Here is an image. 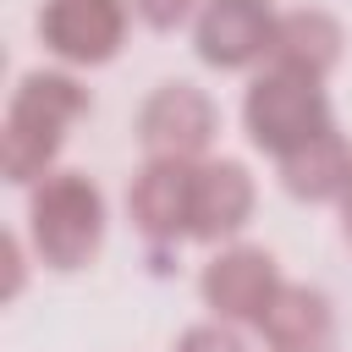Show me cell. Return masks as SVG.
<instances>
[{
  "label": "cell",
  "instance_id": "6da1fadb",
  "mask_svg": "<svg viewBox=\"0 0 352 352\" xmlns=\"http://www.w3.org/2000/svg\"><path fill=\"white\" fill-rule=\"evenodd\" d=\"M88 88L66 66H33L16 77L0 121V176L11 187H33L55 170L66 132L77 116H88Z\"/></svg>",
  "mask_w": 352,
  "mask_h": 352
},
{
  "label": "cell",
  "instance_id": "7a4b0ae2",
  "mask_svg": "<svg viewBox=\"0 0 352 352\" xmlns=\"http://www.w3.org/2000/svg\"><path fill=\"white\" fill-rule=\"evenodd\" d=\"M104 192L88 170H50L44 182L28 187V248L44 270L77 275L99 258L104 248Z\"/></svg>",
  "mask_w": 352,
  "mask_h": 352
},
{
  "label": "cell",
  "instance_id": "3957f363",
  "mask_svg": "<svg viewBox=\"0 0 352 352\" xmlns=\"http://www.w3.org/2000/svg\"><path fill=\"white\" fill-rule=\"evenodd\" d=\"M336 126L330 116V94L324 82L286 72V66H258L248 94H242V132L258 154L286 160L297 148H308L314 138H324Z\"/></svg>",
  "mask_w": 352,
  "mask_h": 352
},
{
  "label": "cell",
  "instance_id": "277c9868",
  "mask_svg": "<svg viewBox=\"0 0 352 352\" xmlns=\"http://www.w3.org/2000/svg\"><path fill=\"white\" fill-rule=\"evenodd\" d=\"M280 286H286V275H280L275 253L258 242H226L198 270V297L220 324H253L258 330V319L270 314Z\"/></svg>",
  "mask_w": 352,
  "mask_h": 352
},
{
  "label": "cell",
  "instance_id": "5b68a950",
  "mask_svg": "<svg viewBox=\"0 0 352 352\" xmlns=\"http://www.w3.org/2000/svg\"><path fill=\"white\" fill-rule=\"evenodd\" d=\"M214 132H220V110L187 77L148 88V99L138 104V143L148 160H209Z\"/></svg>",
  "mask_w": 352,
  "mask_h": 352
},
{
  "label": "cell",
  "instance_id": "8992f818",
  "mask_svg": "<svg viewBox=\"0 0 352 352\" xmlns=\"http://www.w3.org/2000/svg\"><path fill=\"white\" fill-rule=\"evenodd\" d=\"M132 0H44L38 6V44L72 66H110L126 44Z\"/></svg>",
  "mask_w": 352,
  "mask_h": 352
},
{
  "label": "cell",
  "instance_id": "52a82bcc",
  "mask_svg": "<svg viewBox=\"0 0 352 352\" xmlns=\"http://www.w3.org/2000/svg\"><path fill=\"white\" fill-rule=\"evenodd\" d=\"M275 0H204L192 16V55L209 72H253L275 50Z\"/></svg>",
  "mask_w": 352,
  "mask_h": 352
},
{
  "label": "cell",
  "instance_id": "ba28073f",
  "mask_svg": "<svg viewBox=\"0 0 352 352\" xmlns=\"http://www.w3.org/2000/svg\"><path fill=\"white\" fill-rule=\"evenodd\" d=\"M192 176L198 160H143L126 187V214L148 248H176L192 236Z\"/></svg>",
  "mask_w": 352,
  "mask_h": 352
},
{
  "label": "cell",
  "instance_id": "9c48e42d",
  "mask_svg": "<svg viewBox=\"0 0 352 352\" xmlns=\"http://www.w3.org/2000/svg\"><path fill=\"white\" fill-rule=\"evenodd\" d=\"M253 204H258V182L242 160H198V176H192V236L187 242H209V248H226L248 231L253 220Z\"/></svg>",
  "mask_w": 352,
  "mask_h": 352
},
{
  "label": "cell",
  "instance_id": "30bf717a",
  "mask_svg": "<svg viewBox=\"0 0 352 352\" xmlns=\"http://www.w3.org/2000/svg\"><path fill=\"white\" fill-rule=\"evenodd\" d=\"M346 55V28L336 11L324 6H297V11H280L275 22V50H270V66H286V72H302L314 82H324Z\"/></svg>",
  "mask_w": 352,
  "mask_h": 352
},
{
  "label": "cell",
  "instance_id": "8fae6325",
  "mask_svg": "<svg viewBox=\"0 0 352 352\" xmlns=\"http://www.w3.org/2000/svg\"><path fill=\"white\" fill-rule=\"evenodd\" d=\"M258 336L270 352H324L336 336V308L319 286L286 280L270 302V314L258 319Z\"/></svg>",
  "mask_w": 352,
  "mask_h": 352
},
{
  "label": "cell",
  "instance_id": "7c38bea8",
  "mask_svg": "<svg viewBox=\"0 0 352 352\" xmlns=\"http://www.w3.org/2000/svg\"><path fill=\"white\" fill-rule=\"evenodd\" d=\"M275 176H280L286 198H297V204H336L346 192V182H352V143L330 126L308 148L275 160Z\"/></svg>",
  "mask_w": 352,
  "mask_h": 352
},
{
  "label": "cell",
  "instance_id": "4fadbf2b",
  "mask_svg": "<svg viewBox=\"0 0 352 352\" xmlns=\"http://www.w3.org/2000/svg\"><path fill=\"white\" fill-rule=\"evenodd\" d=\"M176 352H248V341L236 336V324L204 319V324H187V330L176 336Z\"/></svg>",
  "mask_w": 352,
  "mask_h": 352
},
{
  "label": "cell",
  "instance_id": "5bb4252c",
  "mask_svg": "<svg viewBox=\"0 0 352 352\" xmlns=\"http://www.w3.org/2000/svg\"><path fill=\"white\" fill-rule=\"evenodd\" d=\"M198 6H204V0H132V16H138L143 28H154V33H170V28L192 22Z\"/></svg>",
  "mask_w": 352,
  "mask_h": 352
},
{
  "label": "cell",
  "instance_id": "9a60e30c",
  "mask_svg": "<svg viewBox=\"0 0 352 352\" xmlns=\"http://www.w3.org/2000/svg\"><path fill=\"white\" fill-rule=\"evenodd\" d=\"M22 280H28V253H22V236L11 231L6 236V297H22Z\"/></svg>",
  "mask_w": 352,
  "mask_h": 352
},
{
  "label": "cell",
  "instance_id": "2e32d148",
  "mask_svg": "<svg viewBox=\"0 0 352 352\" xmlns=\"http://www.w3.org/2000/svg\"><path fill=\"white\" fill-rule=\"evenodd\" d=\"M336 214H341V236L352 242V182H346V192L336 198Z\"/></svg>",
  "mask_w": 352,
  "mask_h": 352
}]
</instances>
